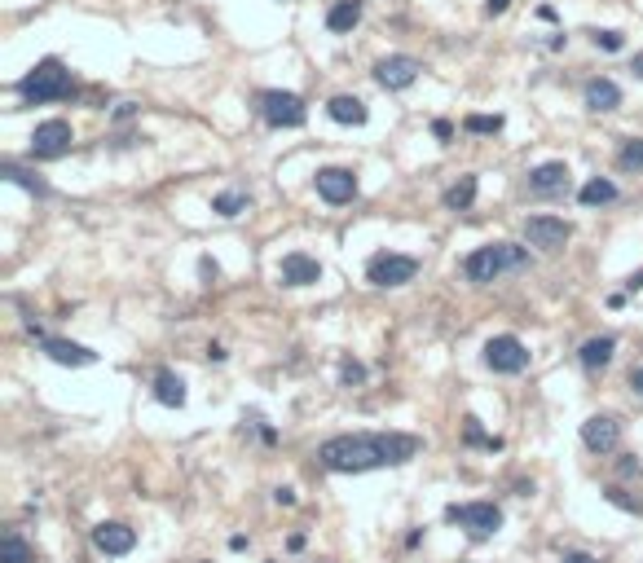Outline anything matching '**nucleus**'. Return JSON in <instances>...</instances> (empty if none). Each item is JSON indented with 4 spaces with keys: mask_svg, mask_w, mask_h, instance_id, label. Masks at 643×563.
I'll list each match as a JSON object with an SVG mask.
<instances>
[{
    "mask_svg": "<svg viewBox=\"0 0 643 563\" xmlns=\"http://www.w3.org/2000/svg\"><path fill=\"white\" fill-rule=\"evenodd\" d=\"M424 449L419 436L410 431H358V436H331L317 445V462L326 471L353 476V471H375V467H401Z\"/></svg>",
    "mask_w": 643,
    "mask_h": 563,
    "instance_id": "f257e3e1",
    "label": "nucleus"
},
{
    "mask_svg": "<svg viewBox=\"0 0 643 563\" xmlns=\"http://www.w3.org/2000/svg\"><path fill=\"white\" fill-rule=\"evenodd\" d=\"M529 265V251L515 247V242H490V247H476L467 260H463V273L467 282L485 286V282H499L502 273H515Z\"/></svg>",
    "mask_w": 643,
    "mask_h": 563,
    "instance_id": "f03ea898",
    "label": "nucleus"
},
{
    "mask_svg": "<svg viewBox=\"0 0 643 563\" xmlns=\"http://www.w3.org/2000/svg\"><path fill=\"white\" fill-rule=\"evenodd\" d=\"M18 93H22L31 106H40V102H62V97L71 93V75H67V67H62L58 58H45V62H36L31 75H22Z\"/></svg>",
    "mask_w": 643,
    "mask_h": 563,
    "instance_id": "7ed1b4c3",
    "label": "nucleus"
},
{
    "mask_svg": "<svg viewBox=\"0 0 643 563\" xmlns=\"http://www.w3.org/2000/svg\"><path fill=\"white\" fill-rule=\"evenodd\" d=\"M445 519L458 528H472L476 537H490L502 528V510L494 502H463V506H445Z\"/></svg>",
    "mask_w": 643,
    "mask_h": 563,
    "instance_id": "20e7f679",
    "label": "nucleus"
},
{
    "mask_svg": "<svg viewBox=\"0 0 643 563\" xmlns=\"http://www.w3.org/2000/svg\"><path fill=\"white\" fill-rule=\"evenodd\" d=\"M415 273H419V260L397 256V251H383L366 265V282H375V286H406V282H415Z\"/></svg>",
    "mask_w": 643,
    "mask_h": 563,
    "instance_id": "39448f33",
    "label": "nucleus"
},
{
    "mask_svg": "<svg viewBox=\"0 0 643 563\" xmlns=\"http://www.w3.org/2000/svg\"><path fill=\"white\" fill-rule=\"evenodd\" d=\"M260 115H265V124H274V128H300V124L309 119L304 102H300L295 93H278V88L260 93Z\"/></svg>",
    "mask_w": 643,
    "mask_h": 563,
    "instance_id": "423d86ee",
    "label": "nucleus"
},
{
    "mask_svg": "<svg viewBox=\"0 0 643 563\" xmlns=\"http://www.w3.org/2000/svg\"><path fill=\"white\" fill-rule=\"evenodd\" d=\"M485 365H490L494 374H520V370L529 365V348H524L515 335H494V339L485 344Z\"/></svg>",
    "mask_w": 643,
    "mask_h": 563,
    "instance_id": "0eeeda50",
    "label": "nucleus"
},
{
    "mask_svg": "<svg viewBox=\"0 0 643 563\" xmlns=\"http://www.w3.org/2000/svg\"><path fill=\"white\" fill-rule=\"evenodd\" d=\"M524 238H529L533 247H542V251H560L573 238V224L560 220V216H529V220H524Z\"/></svg>",
    "mask_w": 643,
    "mask_h": 563,
    "instance_id": "6e6552de",
    "label": "nucleus"
},
{
    "mask_svg": "<svg viewBox=\"0 0 643 563\" xmlns=\"http://www.w3.org/2000/svg\"><path fill=\"white\" fill-rule=\"evenodd\" d=\"M71 124L67 119H45L36 133H31V154L36 159H62L71 150Z\"/></svg>",
    "mask_w": 643,
    "mask_h": 563,
    "instance_id": "1a4fd4ad",
    "label": "nucleus"
},
{
    "mask_svg": "<svg viewBox=\"0 0 643 563\" xmlns=\"http://www.w3.org/2000/svg\"><path fill=\"white\" fill-rule=\"evenodd\" d=\"M419 62L415 58H406V53H392V58H379L375 62V79H379V88H388V93H397V88H410L415 79H419Z\"/></svg>",
    "mask_w": 643,
    "mask_h": 563,
    "instance_id": "9d476101",
    "label": "nucleus"
},
{
    "mask_svg": "<svg viewBox=\"0 0 643 563\" xmlns=\"http://www.w3.org/2000/svg\"><path fill=\"white\" fill-rule=\"evenodd\" d=\"M581 445H586L590 453H613V449L622 445V427H617V419H608V414L586 419L581 422Z\"/></svg>",
    "mask_w": 643,
    "mask_h": 563,
    "instance_id": "9b49d317",
    "label": "nucleus"
},
{
    "mask_svg": "<svg viewBox=\"0 0 643 563\" xmlns=\"http://www.w3.org/2000/svg\"><path fill=\"white\" fill-rule=\"evenodd\" d=\"M317 194L326 203H353L358 199V176L349 167H322L317 172Z\"/></svg>",
    "mask_w": 643,
    "mask_h": 563,
    "instance_id": "f8f14e48",
    "label": "nucleus"
},
{
    "mask_svg": "<svg viewBox=\"0 0 643 563\" xmlns=\"http://www.w3.org/2000/svg\"><path fill=\"white\" fill-rule=\"evenodd\" d=\"M278 278H283V286H313V282L322 278V265L313 256H304V251H291L278 265Z\"/></svg>",
    "mask_w": 643,
    "mask_h": 563,
    "instance_id": "ddd939ff",
    "label": "nucleus"
},
{
    "mask_svg": "<svg viewBox=\"0 0 643 563\" xmlns=\"http://www.w3.org/2000/svg\"><path fill=\"white\" fill-rule=\"evenodd\" d=\"M93 546H97L102 555H128V551L137 546V533H133L128 524H97V528H93Z\"/></svg>",
    "mask_w": 643,
    "mask_h": 563,
    "instance_id": "4468645a",
    "label": "nucleus"
},
{
    "mask_svg": "<svg viewBox=\"0 0 643 563\" xmlns=\"http://www.w3.org/2000/svg\"><path fill=\"white\" fill-rule=\"evenodd\" d=\"M40 348L49 352L58 365H93V361H97V352L79 348V344H71V339H40Z\"/></svg>",
    "mask_w": 643,
    "mask_h": 563,
    "instance_id": "2eb2a0df",
    "label": "nucleus"
},
{
    "mask_svg": "<svg viewBox=\"0 0 643 563\" xmlns=\"http://www.w3.org/2000/svg\"><path fill=\"white\" fill-rule=\"evenodd\" d=\"M565 185H569V167L565 163H542V167L529 172V190H538V194H556Z\"/></svg>",
    "mask_w": 643,
    "mask_h": 563,
    "instance_id": "dca6fc26",
    "label": "nucleus"
},
{
    "mask_svg": "<svg viewBox=\"0 0 643 563\" xmlns=\"http://www.w3.org/2000/svg\"><path fill=\"white\" fill-rule=\"evenodd\" d=\"M586 106L599 110V115H604V110H617V106H622V88H617L613 79H590V84H586Z\"/></svg>",
    "mask_w": 643,
    "mask_h": 563,
    "instance_id": "f3484780",
    "label": "nucleus"
},
{
    "mask_svg": "<svg viewBox=\"0 0 643 563\" xmlns=\"http://www.w3.org/2000/svg\"><path fill=\"white\" fill-rule=\"evenodd\" d=\"M154 396H159V405L181 410V405H185V383H181L172 370H159V374H154Z\"/></svg>",
    "mask_w": 643,
    "mask_h": 563,
    "instance_id": "a211bd4d",
    "label": "nucleus"
},
{
    "mask_svg": "<svg viewBox=\"0 0 643 563\" xmlns=\"http://www.w3.org/2000/svg\"><path fill=\"white\" fill-rule=\"evenodd\" d=\"M331 119L335 124H353V128H361L366 119H370V110H366V102L361 97H331Z\"/></svg>",
    "mask_w": 643,
    "mask_h": 563,
    "instance_id": "6ab92c4d",
    "label": "nucleus"
},
{
    "mask_svg": "<svg viewBox=\"0 0 643 563\" xmlns=\"http://www.w3.org/2000/svg\"><path fill=\"white\" fill-rule=\"evenodd\" d=\"M613 348H617V339H613V335H599V339H586L577 356H581L586 370H604V365L613 361Z\"/></svg>",
    "mask_w": 643,
    "mask_h": 563,
    "instance_id": "aec40b11",
    "label": "nucleus"
},
{
    "mask_svg": "<svg viewBox=\"0 0 643 563\" xmlns=\"http://www.w3.org/2000/svg\"><path fill=\"white\" fill-rule=\"evenodd\" d=\"M361 22V0H335L331 13H326V27L331 31H353Z\"/></svg>",
    "mask_w": 643,
    "mask_h": 563,
    "instance_id": "412c9836",
    "label": "nucleus"
},
{
    "mask_svg": "<svg viewBox=\"0 0 643 563\" xmlns=\"http://www.w3.org/2000/svg\"><path fill=\"white\" fill-rule=\"evenodd\" d=\"M577 199H581V208H604V203L617 199V185L604 181V176H595V181H586V185L577 190Z\"/></svg>",
    "mask_w": 643,
    "mask_h": 563,
    "instance_id": "4be33fe9",
    "label": "nucleus"
},
{
    "mask_svg": "<svg viewBox=\"0 0 643 563\" xmlns=\"http://www.w3.org/2000/svg\"><path fill=\"white\" fill-rule=\"evenodd\" d=\"M449 211H467L472 203H476V176H463L458 185H449L445 190V199H441Z\"/></svg>",
    "mask_w": 643,
    "mask_h": 563,
    "instance_id": "5701e85b",
    "label": "nucleus"
},
{
    "mask_svg": "<svg viewBox=\"0 0 643 563\" xmlns=\"http://www.w3.org/2000/svg\"><path fill=\"white\" fill-rule=\"evenodd\" d=\"M0 563H36V551L22 542V533L9 528V533H4V559Z\"/></svg>",
    "mask_w": 643,
    "mask_h": 563,
    "instance_id": "b1692460",
    "label": "nucleus"
},
{
    "mask_svg": "<svg viewBox=\"0 0 643 563\" xmlns=\"http://www.w3.org/2000/svg\"><path fill=\"white\" fill-rule=\"evenodd\" d=\"M617 167L622 172H643V141H626L617 150Z\"/></svg>",
    "mask_w": 643,
    "mask_h": 563,
    "instance_id": "393cba45",
    "label": "nucleus"
},
{
    "mask_svg": "<svg viewBox=\"0 0 643 563\" xmlns=\"http://www.w3.org/2000/svg\"><path fill=\"white\" fill-rule=\"evenodd\" d=\"M4 181H13V185H22V190H31V194H49L45 181H36L31 172H22V167H13V163H4Z\"/></svg>",
    "mask_w": 643,
    "mask_h": 563,
    "instance_id": "a878e982",
    "label": "nucleus"
},
{
    "mask_svg": "<svg viewBox=\"0 0 643 563\" xmlns=\"http://www.w3.org/2000/svg\"><path fill=\"white\" fill-rule=\"evenodd\" d=\"M463 128H467V133H485V137H490V133H502V115H467V119H463Z\"/></svg>",
    "mask_w": 643,
    "mask_h": 563,
    "instance_id": "bb28decb",
    "label": "nucleus"
},
{
    "mask_svg": "<svg viewBox=\"0 0 643 563\" xmlns=\"http://www.w3.org/2000/svg\"><path fill=\"white\" fill-rule=\"evenodd\" d=\"M212 211L216 216H238V211H247V199H243V194H216Z\"/></svg>",
    "mask_w": 643,
    "mask_h": 563,
    "instance_id": "cd10ccee",
    "label": "nucleus"
},
{
    "mask_svg": "<svg viewBox=\"0 0 643 563\" xmlns=\"http://www.w3.org/2000/svg\"><path fill=\"white\" fill-rule=\"evenodd\" d=\"M467 445H485V449H502V440H499V436H485V431H481V422H476V419H467Z\"/></svg>",
    "mask_w": 643,
    "mask_h": 563,
    "instance_id": "c85d7f7f",
    "label": "nucleus"
},
{
    "mask_svg": "<svg viewBox=\"0 0 643 563\" xmlns=\"http://www.w3.org/2000/svg\"><path fill=\"white\" fill-rule=\"evenodd\" d=\"M608 502H613V506H622V510H635V515L643 510V502H635L631 493H626V489H617V485L608 489Z\"/></svg>",
    "mask_w": 643,
    "mask_h": 563,
    "instance_id": "c756f323",
    "label": "nucleus"
},
{
    "mask_svg": "<svg viewBox=\"0 0 643 563\" xmlns=\"http://www.w3.org/2000/svg\"><path fill=\"white\" fill-rule=\"evenodd\" d=\"M361 379H366V365H361V361H344V365H340V383L353 388V383H361Z\"/></svg>",
    "mask_w": 643,
    "mask_h": 563,
    "instance_id": "7c9ffc66",
    "label": "nucleus"
},
{
    "mask_svg": "<svg viewBox=\"0 0 643 563\" xmlns=\"http://www.w3.org/2000/svg\"><path fill=\"white\" fill-rule=\"evenodd\" d=\"M595 45H599V49H608V53H617L626 40H622V31H595Z\"/></svg>",
    "mask_w": 643,
    "mask_h": 563,
    "instance_id": "2f4dec72",
    "label": "nucleus"
},
{
    "mask_svg": "<svg viewBox=\"0 0 643 563\" xmlns=\"http://www.w3.org/2000/svg\"><path fill=\"white\" fill-rule=\"evenodd\" d=\"M432 133H436V137H441V141H449V137H454V128H449L445 119H436V124H432Z\"/></svg>",
    "mask_w": 643,
    "mask_h": 563,
    "instance_id": "473e14b6",
    "label": "nucleus"
},
{
    "mask_svg": "<svg viewBox=\"0 0 643 563\" xmlns=\"http://www.w3.org/2000/svg\"><path fill=\"white\" fill-rule=\"evenodd\" d=\"M507 4H511V0H485V13H502Z\"/></svg>",
    "mask_w": 643,
    "mask_h": 563,
    "instance_id": "72a5a7b5",
    "label": "nucleus"
},
{
    "mask_svg": "<svg viewBox=\"0 0 643 563\" xmlns=\"http://www.w3.org/2000/svg\"><path fill=\"white\" fill-rule=\"evenodd\" d=\"M565 563H599V559H595V555H581V551H577V555H565Z\"/></svg>",
    "mask_w": 643,
    "mask_h": 563,
    "instance_id": "f704fd0d",
    "label": "nucleus"
},
{
    "mask_svg": "<svg viewBox=\"0 0 643 563\" xmlns=\"http://www.w3.org/2000/svg\"><path fill=\"white\" fill-rule=\"evenodd\" d=\"M274 497H278L283 506H295V493H291V489H278V493H274Z\"/></svg>",
    "mask_w": 643,
    "mask_h": 563,
    "instance_id": "c9c22d12",
    "label": "nucleus"
},
{
    "mask_svg": "<svg viewBox=\"0 0 643 563\" xmlns=\"http://www.w3.org/2000/svg\"><path fill=\"white\" fill-rule=\"evenodd\" d=\"M631 388H635V392H639V396H643V365H639V370H635V374H631Z\"/></svg>",
    "mask_w": 643,
    "mask_h": 563,
    "instance_id": "e433bc0d",
    "label": "nucleus"
},
{
    "mask_svg": "<svg viewBox=\"0 0 643 563\" xmlns=\"http://www.w3.org/2000/svg\"><path fill=\"white\" fill-rule=\"evenodd\" d=\"M631 70H635V75H643V53H639V58H635V67H631Z\"/></svg>",
    "mask_w": 643,
    "mask_h": 563,
    "instance_id": "4c0bfd02",
    "label": "nucleus"
}]
</instances>
